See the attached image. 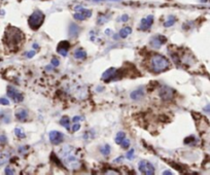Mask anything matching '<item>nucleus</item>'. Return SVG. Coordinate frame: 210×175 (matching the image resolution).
<instances>
[{"label": "nucleus", "instance_id": "f257e3e1", "mask_svg": "<svg viewBox=\"0 0 210 175\" xmlns=\"http://www.w3.org/2000/svg\"><path fill=\"white\" fill-rule=\"evenodd\" d=\"M24 38H25V35H24V33L21 30L16 28V27L9 26L4 33L3 41H4L5 45L7 48L16 50L24 42Z\"/></svg>", "mask_w": 210, "mask_h": 175}, {"label": "nucleus", "instance_id": "f03ea898", "mask_svg": "<svg viewBox=\"0 0 210 175\" xmlns=\"http://www.w3.org/2000/svg\"><path fill=\"white\" fill-rule=\"evenodd\" d=\"M150 68L155 73L163 72L170 67V62L166 57L160 55V54H152L148 59Z\"/></svg>", "mask_w": 210, "mask_h": 175}, {"label": "nucleus", "instance_id": "7ed1b4c3", "mask_svg": "<svg viewBox=\"0 0 210 175\" xmlns=\"http://www.w3.org/2000/svg\"><path fill=\"white\" fill-rule=\"evenodd\" d=\"M43 21H45V15H43V12L40 11H35L29 17L28 24L30 28L36 31V30H38L40 27H41Z\"/></svg>", "mask_w": 210, "mask_h": 175}, {"label": "nucleus", "instance_id": "20e7f679", "mask_svg": "<svg viewBox=\"0 0 210 175\" xmlns=\"http://www.w3.org/2000/svg\"><path fill=\"white\" fill-rule=\"evenodd\" d=\"M138 169L141 173L147 174V175H152L155 173V169L154 167V165L150 163L148 161H141L138 165Z\"/></svg>", "mask_w": 210, "mask_h": 175}, {"label": "nucleus", "instance_id": "39448f33", "mask_svg": "<svg viewBox=\"0 0 210 175\" xmlns=\"http://www.w3.org/2000/svg\"><path fill=\"white\" fill-rule=\"evenodd\" d=\"M7 96L16 103H20L24 100L23 94L21 92H19L16 88L11 87V86L7 87Z\"/></svg>", "mask_w": 210, "mask_h": 175}, {"label": "nucleus", "instance_id": "423d86ee", "mask_svg": "<svg viewBox=\"0 0 210 175\" xmlns=\"http://www.w3.org/2000/svg\"><path fill=\"white\" fill-rule=\"evenodd\" d=\"M76 9V12L73 15V18L77 20V21H84V20H87L88 18H90L91 16H92V12L89 11V9H84L83 8L82 6H77L75 7Z\"/></svg>", "mask_w": 210, "mask_h": 175}, {"label": "nucleus", "instance_id": "0eeeda50", "mask_svg": "<svg viewBox=\"0 0 210 175\" xmlns=\"http://www.w3.org/2000/svg\"><path fill=\"white\" fill-rule=\"evenodd\" d=\"M174 93H175V91L172 89V88L167 87V86H164V87H162L161 89H160L159 95H160V97L164 101H169V100H171L172 98H173Z\"/></svg>", "mask_w": 210, "mask_h": 175}, {"label": "nucleus", "instance_id": "6e6552de", "mask_svg": "<svg viewBox=\"0 0 210 175\" xmlns=\"http://www.w3.org/2000/svg\"><path fill=\"white\" fill-rule=\"evenodd\" d=\"M49 138L50 143L54 145H58L64 141V135L59 131H50L49 134Z\"/></svg>", "mask_w": 210, "mask_h": 175}, {"label": "nucleus", "instance_id": "1a4fd4ad", "mask_svg": "<svg viewBox=\"0 0 210 175\" xmlns=\"http://www.w3.org/2000/svg\"><path fill=\"white\" fill-rule=\"evenodd\" d=\"M152 24H154V16L150 15V16H147L146 18L141 20L139 29L141 31H146V30H148L152 26Z\"/></svg>", "mask_w": 210, "mask_h": 175}, {"label": "nucleus", "instance_id": "9d476101", "mask_svg": "<svg viewBox=\"0 0 210 175\" xmlns=\"http://www.w3.org/2000/svg\"><path fill=\"white\" fill-rule=\"evenodd\" d=\"M69 49H70L69 41L64 40V41H61L58 45V46H57V52H58V54H60L61 56L65 57V56H67V53H68Z\"/></svg>", "mask_w": 210, "mask_h": 175}, {"label": "nucleus", "instance_id": "9b49d317", "mask_svg": "<svg viewBox=\"0 0 210 175\" xmlns=\"http://www.w3.org/2000/svg\"><path fill=\"white\" fill-rule=\"evenodd\" d=\"M166 41H167V38H166L165 36L157 35V36H154V37L150 39V45L155 49H159L161 48V45H164Z\"/></svg>", "mask_w": 210, "mask_h": 175}, {"label": "nucleus", "instance_id": "f8f14e48", "mask_svg": "<svg viewBox=\"0 0 210 175\" xmlns=\"http://www.w3.org/2000/svg\"><path fill=\"white\" fill-rule=\"evenodd\" d=\"M143 96H144V89H143V88L136 89L135 91H133V92L131 93V95H130L131 99L135 100V101L140 100L141 98H143Z\"/></svg>", "mask_w": 210, "mask_h": 175}, {"label": "nucleus", "instance_id": "ddd939ff", "mask_svg": "<svg viewBox=\"0 0 210 175\" xmlns=\"http://www.w3.org/2000/svg\"><path fill=\"white\" fill-rule=\"evenodd\" d=\"M16 117L20 121V122H25L27 120V117H28V112H27V110H25V109H19V110H17V112H16Z\"/></svg>", "mask_w": 210, "mask_h": 175}, {"label": "nucleus", "instance_id": "4468645a", "mask_svg": "<svg viewBox=\"0 0 210 175\" xmlns=\"http://www.w3.org/2000/svg\"><path fill=\"white\" fill-rule=\"evenodd\" d=\"M73 57H74V58H75V59H77V60H84V59H86V58H87V53L84 52V50L83 49L79 48L77 50H74Z\"/></svg>", "mask_w": 210, "mask_h": 175}, {"label": "nucleus", "instance_id": "2eb2a0df", "mask_svg": "<svg viewBox=\"0 0 210 175\" xmlns=\"http://www.w3.org/2000/svg\"><path fill=\"white\" fill-rule=\"evenodd\" d=\"M9 158H11V154H9V153H2V154H0V166L4 165L9 160Z\"/></svg>", "mask_w": 210, "mask_h": 175}, {"label": "nucleus", "instance_id": "dca6fc26", "mask_svg": "<svg viewBox=\"0 0 210 175\" xmlns=\"http://www.w3.org/2000/svg\"><path fill=\"white\" fill-rule=\"evenodd\" d=\"M131 32H132V29L130 28V27H125V28L121 29V31H120L121 38H126Z\"/></svg>", "mask_w": 210, "mask_h": 175}, {"label": "nucleus", "instance_id": "f3484780", "mask_svg": "<svg viewBox=\"0 0 210 175\" xmlns=\"http://www.w3.org/2000/svg\"><path fill=\"white\" fill-rule=\"evenodd\" d=\"M175 22H176V18H175V17L174 16H169L168 19H167V21L164 23V27H171V26H173L175 24Z\"/></svg>", "mask_w": 210, "mask_h": 175}, {"label": "nucleus", "instance_id": "a211bd4d", "mask_svg": "<svg viewBox=\"0 0 210 175\" xmlns=\"http://www.w3.org/2000/svg\"><path fill=\"white\" fill-rule=\"evenodd\" d=\"M60 124H61V126L65 127L67 130H71L70 129V126H69L70 121L68 119V116H63L62 119H61V121H60Z\"/></svg>", "mask_w": 210, "mask_h": 175}, {"label": "nucleus", "instance_id": "6ab92c4d", "mask_svg": "<svg viewBox=\"0 0 210 175\" xmlns=\"http://www.w3.org/2000/svg\"><path fill=\"white\" fill-rule=\"evenodd\" d=\"M124 139H126V134L121 131V132H118L117 134V136H116V142L117 144H121L122 141H123Z\"/></svg>", "mask_w": 210, "mask_h": 175}, {"label": "nucleus", "instance_id": "aec40b11", "mask_svg": "<svg viewBox=\"0 0 210 175\" xmlns=\"http://www.w3.org/2000/svg\"><path fill=\"white\" fill-rule=\"evenodd\" d=\"M100 151H101V154H104V156H108V154H110V146L108 145V144H105V145H103L100 149Z\"/></svg>", "mask_w": 210, "mask_h": 175}, {"label": "nucleus", "instance_id": "412c9836", "mask_svg": "<svg viewBox=\"0 0 210 175\" xmlns=\"http://www.w3.org/2000/svg\"><path fill=\"white\" fill-rule=\"evenodd\" d=\"M15 134L17 136H18L19 138H21V139H23V138H25V134H24V132L22 131V129H20V128H16L15 129Z\"/></svg>", "mask_w": 210, "mask_h": 175}, {"label": "nucleus", "instance_id": "4be33fe9", "mask_svg": "<svg viewBox=\"0 0 210 175\" xmlns=\"http://www.w3.org/2000/svg\"><path fill=\"white\" fill-rule=\"evenodd\" d=\"M121 145L123 149H129V147H130V141H129L128 139H124L123 141H122Z\"/></svg>", "mask_w": 210, "mask_h": 175}, {"label": "nucleus", "instance_id": "5701e85b", "mask_svg": "<svg viewBox=\"0 0 210 175\" xmlns=\"http://www.w3.org/2000/svg\"><path fill=\"white\" fill-rule=\"evenodd\" d=\"M126 158H127L128 160H132V159H133V158H134V149H131L130 151H128Z\"/></svg>", "mask_w": 210, "mask_h": 175}, {"label": "nucleus", "instance_id": "b1692460", "mask_svg": "<svg viewBox=\"0 0 210 175\" xmlns=\"http://www.w3.org/2000/svg\"><path fill=\"white\" fill-rule=\"evenodd\" d=\"M193 141H195V137L194 136H189V137L185 138V139H184V143L185 144H191Z\"/></svg>", "mask_w": 210, "mask_h": 175}, {"label": "nucleus", "instance_id": "393cba45", "mask_svg": "<svg viewBox=\"0 0 210 175\" xmlns=\"http://www.w3.org/2000/svg\"><path fill=\"white\" fill-rule=\"evenodd\" d=\"M0 104H2V105H9V101L6 98H0Z\"/></svg>", "mask_w": 210, "mask_h": 175}, {"label": "nucleus", "instance_id": "a878e982", "mask_svg": "<svg viewBox=\"0 0 210 175\" xmlns=\"http://www.w3.org/2000/svg\"><path fill=\"white\" fill-rule=\"evenodd\" d=\"M4 173L5 174H15V170H13L12 168H11V167H6Z\"/></svg>", "mask_w": 210, "mask_h": 175}, {"label": "nucleus", "instance_id": "bb28decb", "mask_svg": "<svg viewBox=\"0 0 210 175\" xmlns=\"http://www.w3.org/2000/svg\"><path fill=\"white\" fill-rule=\"evenodd\" d=\"M52 65H53V66H55V67L59 66V60L57 59L56 57H54V58L52 59Z\"/></svg>", "mask_w": 210, "mask_h": 175}, {"label": "nucleus", "instance_id": "cd10ccee", "mask_svg": "<svg viewBox=\"0 0 210 175\" xmlns=\"http://www.w3.org/2000/svg\"><path fill=\"white\" fill-rule=\"evenodd\" d=\"M80 129V125L79 124H75L73 127H72V132H76V131H79Z\"/></svg>", "mask_w": 210, "mask_h": 175}, {"label": "nucleus", "instance_id": "c85d7f7f", "mask_svg": "<svg viewBox=\"0 0 210 175\" xmlns=\"http://www.w3.org/2000/svg\"><path fill=\"white\" fill-rule=\"evenodd\" d=\"M35 55V52L34 50H32V52H28L26 54V56H27V58H32L33 56Z\"/></svg>", "mask_w": 210, "mask_h": 175}, {"label": "nucleus", "instance_id": "c756f323", "mask_svg": "<svg viewBox=\"0 0 210 175\" xmlns=\"http://www.w3.org/2000/svg\"><path fill=\"white\" fill-rule=\"evenodd\" d=\"M128 20H129V16H127V15H124V16L121 18V21H122V22H127Z\"/></svg>", "mask_w": 210, "mask_h": 175}, {"label": "nucleus", "instance_id": "7c9ffc66", "mask_svg": "<svg viewBox=\"0 0 210 175\" xmlns=\"http://www.w3.org/2000/svg\"><path fill=\"white\" fill-rule=\"evenodd\" d=\"M80 120H82V117H80V116H74L73 119H72V122H73V123H77V122H79V121H80Z\"/></svg>", "mask_w": 210, "mask_h": 175}, {"label": "nucleus", "instance_id": "2f4dec72", "mask_svg": "<svg viewBox=\"0 0 210 175\" xmlns=\"http://www.w3.org/2000/svg\"><path fill=\"white\" fill-rule=\"evenodd\" d=\"M0 142H1V143H5L6 142V137L4 135L0 136Z\"/></svg>", "mask_w": 210, "mask_h": 175}, {"label": "nucleus", "instance_id": "473e14b6", "mask_svg": "<svg viewBox=\"0 0 210 175\" xmlns=\"http://www.w3.org/2000/svg\"><path fill=\"white\" fill-rule=\"evenodd\" d=\"M163 174H164V175H171L172 173H171V171H164Z\"/></svg>", "mask_w": 210, "mask_h": 175}, {"label": "nucleus", "instance_id": "72a5a7b5", "mask_svg": "<svg viewBox=\"0 0 210 175\" xmlns=\"http://www.w3.org/2000/svg\"><path fill=\"white\" fill-rule=\"evenodd\" d=\"M120 161H123V157H120L118 159H117L116 161H114V162H116V163H120Z\"/></svg>", "mask_w": 210, "mask_h": 175}, {"label": "nucleus", "instance_id": "f704fd0d", "mask_svg": "<svg viewBox=\"0 0 210 175\" xmlns=\"http://www.w3.org/2000/svg\"><path fill=\"white\" fill-rule=\"evenodd\" d=\"M94 1H102V0H94ZM109 1H120V0H109Z\"/></svg>", "mask_w": 210, "mask_h": 175}, {"label": "nucleus", "instance_id": "c9c22d12", "mask_svg": "<svg viewBox=\"0 0 210 175\" xmlns=\"http://www.w3.org/2000/svg\"><path fill=\"white\" fill-rule=\"evenodd\" d=\"M33 48H34V49L36 50V49H38V45H37L36 43H34V45H33Z\"/></svg>", "mask_w": 210, "mask_h": 175}]
</instances>
